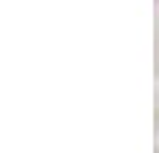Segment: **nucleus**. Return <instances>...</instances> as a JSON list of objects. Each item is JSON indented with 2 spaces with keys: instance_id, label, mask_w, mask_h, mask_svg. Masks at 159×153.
I'll return each instance as SVG.
<instances>
[]
</instances>
